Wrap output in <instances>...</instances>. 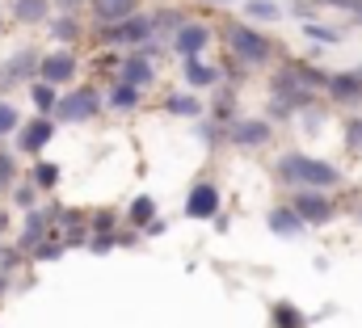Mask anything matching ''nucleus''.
Returning <instances> with one entry per match:
<instances>
[{
  "label": "nucleus",
  "mask_w": 362,
  "mask_h": 328,
  "mask_svg": "<svg viewBox=\"0 0 362 328\" xmlns=\"http://www.w3.org/2000/svg\"><path fill=\"white\" fill-rule=\"evenodd\" d=\"M169 114H177V118H198V114H202V105H198L189 93H185V97L177 93V97H169Z\"/></svg>",
  "instance_id": "21"
},
{
  "label": "nucleus",
  "mask_w": 362,
  "mask_h": 328,
  "mask_svg": "<svg viewBox=\"0 0 362 328\" xmlns=\"http://www.w3.org/2000/svg\"><path fill=\"white\" fill-rule=\"evenodd\" d=\"M51 223V215H42V211H30V219H25V236H21V248H34L38 245V236H42V228Z\"/></svg>",
  "instance_id": "20"
},
{
  "label": "nucleus",
  "mask_w": 362,
  "mask_h": 328,
  "mask_svg": "<svg viewBox=\"0 0 362 328\" xmlns=\"http://www.w3.org/2000/svg\"><path fill=\"white\" fill-rule=\"evenodd\" d=\"M206 4H232V0H206Z\"/></svg>",
  "instance_id": "36"
},
{
  "label": "nucleus",
  "mask_w": 362,
  "mask_h": 328,
  "mask_svg": "<svg viewBox=\"0 0 362 328\" xmlns=\"http://www.w3.org/2000/svg\"><path fill=\"white\" fill-rule=\"evenodd\" d=\"M51 17V0H13V21H25V25H38Z\"/></svg>",
  "instance_id": "15"
},
{
  "label": "nucleus",
  "mask_w": 362,
  "mask_h": 328,
  "mask_svg": "<svg viewBox=\"0 0 362 328\" xmlns=\"http://www.w3.org/2000/svg\"><path fill=\"white\" fill-rule=\"evenodd\" d=\"M110 110H135L139 105V88H131V84H122V81H114V88H110Z\"/></svg>",
  "instance_id": "19"
},
{
  "label": "nucleus",
  "mask_w": 362,
  "mask_h": 328,
  "mask_svg": "<svg viewBox=\"0 0 362 328\" xmlns=\"http://www.w3.org/2000/svg\"><path fill=\"white\" fill-rule=\"evenodd\" d=\"M211 38H215V34H211V25H202V21H185L177 34H173V51L189 64V59H198V55L211 47Z\"/></svg>",
  "instance_id": "5"
},
{
  "label": "nucleus",
  "mask_w": 362,
  "mask_h": 328,
  "mask_svg": "<svg viewBox=\"0 0 362 328\" xmlns=\"http://www.w3.org/2000/svg\"><path fill=\"white\" fill-rule=\"evenodd\" d=\"M245 17L249 21H282V4L278 0H245Z\"/></svg>",
  "instance_id": "18"
},
{
  "label": "nucleus",
  "mask_w": 362,
  "mask_h": 328,
  "mask_svg": "<svg viewBox=\"0 0 362 328\" xmlns=\"http://www.w3.org/2000/svg\"><path fill=\"white\" fill-rule=\"evenodd\" d=\"M152 215H156V202H152V198H135V206H131V219H135V223H148Z\"/></svg>",
  "instance_id": "28"
},
{
  "label": "nucleus",
  "mask_w": 362,
  "mask_h": 328,
  "mask_svg": "<svg viewBox=\"0 0 362 328\" xmlns=\"http://www.w3.org/2000/svg\"><path fill=\"white\" fill-rule=\"evenodd\" d=\"M93 223H97V232H101V236H105V232H110V228H114V215H110V211H105V215H97V219H93Z\"/></svg>",
  "instance_id": "32"
},
{
  "label": "nucleus",
  "mask_w": 362,
  "mask_h": 328,
  "mask_svg": "<svg viewBox=\"0 0 362 328\" xmlns=\"http://www.w3.org/2000/svg\"><path fill=\"white\" fill-rule=\"evenodd\" d=\"M97 110H101L97 88H81V93H68V97L55 105V118H59V122H89Z\"/></svg>",
  "instance_id": "3"
},
{
  "label": "nucleus",
  "mask_w": 362,
  "mask_h": 328,
  "mask_svg": "<svg viewBox=\"0 0 362 328\" xmlns=\"http://www.w3.org/2000/svg\"><path fill=\"white\" fill-rule=\"evenodd\" d=\"M118 81L131 84V88H148V84L156 81V68H152V59H144V55H127V59L118 64Z\"/></svg>",
  "instance_id": "12"
},
{
  "label": "nucleus",
  "mask_w": 362,
  "mask_h": 328,
  "mask_svg": "<svg viewBox=\"0 0 362 328\" xmlns=\"http://www.w3.org/2000/svg\"><path fill=\"white\" fill-rule=\"evenodd\" d=\"M55 181H59V168H55V164H38V168H34V185H38V189H51Z\"/></svg>",
  "instance_id": "27"
},
{
  "label": "nucleus",
  "mask_w": 362,
  "mask_h": 328,
  "mask_svg": "<svg viewBox=\"0 0 362 328\" xmlns=\"http://www.w3.org/2000/svg\"><path fill=\"white\" fill-rule=\"evenodd\" d=\"M270 228L278 232V236H299V232H303V223H299V215H295L291 206H278V211H270Z\"/></svg>",
  "instance_id": "17"
},
{
  "label": "nucleus",
  "mask_w": 362,
  "mask_h": 328,
  "mask_svg": "<svg viewBox=\"0 0 362 328\" xmlns=\"http://www.w3.org/2000/svg\"><path fill=\"white\" fill-rule=\"evenodd\" d=\"M34 105H38V110H42V118H47V114H55V105H59V97H55V88H51V84H34Z\"/></svg>",
  "instance_id": "23"
},
{
  "label": "nucleus",
  "mask_w": 362,
  "mask_h": 328,
  "mask_svg": "<svg viewBox=\"0 0 362 328\" xmlns=\"http://www.w3.org/2000/svg\"><path fill=\"white\" fill-rule=\"evenodd\" d=\"M105 42L114 47H131V42H152V17H139V13H131L127 21H114V25H105Z\"/></svg>",
  "instance_id": "4"
},
{
  "label": "nucleus",
  "mask_w": 362,
  "mask_h": 328,
  "mask_svg": "<svg viewBox=\"0 0 362 328\" xmlns=\"http://www.w3.org/2000/svg\"><path fill=\"white\" fill-rule=\"evenodd\" d=\"M274 324H278V328H303L308 320L299 316V308H291V303H278V308H274Z\"/></svg>",
  "instance_id": "22"
},
{
  "label": "nucleus",
  "mask_w": 362,
  "mask_h": 328,
  "mask_svg": "<svg viewBox=\"0 0 362 328\" xmlns=\"http://www.w3.org/2000/svg\"><path fill=\"white\" fill-rule=\"evenodd\" d=\"M308 38H312V42H329V47H333V42H341V34H337V30L316 25V21H308Z\"/></svg>",
  "instance_id": "26"
},
{
  "label": "nucleus",
  "mask_w": 362,
  "mask_h": 328,
  "mask_svg": "<svg viewBox=\"0 0 362 328\" xmlns=\"http://www.w3.org/2000/svg\"><path fill=\"white\" fill-rule=\"evenodd\" d=\"M350 144H354V148H362V118H354V122H350Z\"/></svg>",
  "instance_id": "33"
},
{
  "label": "nucleus",
  "mask_w": 362,
  "mask_h": 328,
  "mask_svg": "<svg viewBox=\"0 0 362 328\" xmlns=\"http://www.w3.org/2000/svg\"><path fill=\"white\" fill-rule=\"evenodd\" d=\"M51 135H55V122H51V118L21 122V127H17V148H21V152H30V156H38V152L51 144Z\"/></svg>",
  "instance_id": "9"
},
{
  "label": "nucleus",
  "mask_w": 362,
  "mask_h": 328,
  "mask_svg": "<svg viewBox=\"0 0 362 328\" xmlns=\"http://www.w3.org/2000/svg\"><path fill=\"white\" fill-rule=\"evenodd\" d=\"M38 76H42V84H68L76 76V55H72V51L38 55Z\"/></svg>",
  "instance_id": "6"
},
{
  "label": "nucleus",
  "mask_w": 362,
  "mask_h": 328,
  "mask_svg": "<svg viewBox=\"0 0 362 328\" xmlns=\"http://www.w3.org/2000/svg\"><path fill=\"white\" fill-rule=\"evenodd\" d=\"M266 110H270V118H291V114H295V110H291L286 101H278V97H270V105H266Z\"/></svg>",
  "instance_id": "31"
},
{
  "label": "nucleus",
  "mask_w": 362,
  "mask_h": 328,
  "mask_svg": "<svg viewBox=\"0 0 362 328\" xmlns=\"http://www.w3.org/2000/svg\"><path fill=\"white\" fill-rule=\"evenodd\" d=\"M47 30H51L55 38H76V34H81V25H76L72 17H55V21H47Z\"/></svg>",
  "instance_id": "25"
},
{
  "label": "nucleus",
  "mask_w": 362,
  "mask_h": 328,
  "mask_svg": "<svg viewBox=\"0 0 362 328\" xmlns=\"http://www.w3.org/2000/svg\"><path fill=\"white\" fill-rule=\"evenodd\" d=\"M320 4H333V8H346L350 17H362V0H320Z\"/></svg>",
  "instance_id": "30"
},
{
  "label": "nucleus",
  "mask_w": 362,
  "mask_h": 328,
  "mask_svg": "<svg viewBox=\"0 0 362 328\" xmlns=\"http://www.w3.org/2000/svg\"><path fill=\"white\" fill-rule=\"evenodd\" d=\"M93 13L101 25H114V21H127L135 13V0H93Z\"/></svg>",
  "instance_id": "13"
},
{
  "label": "nucleus",
  "mask_w": 362,
  "mask_h": 328,
  "mask_svg": "<svg viewBox=\"0 0 362 328\" xmlns=\"http://www.w3.org/2000/svg\"><path fill=\"white\" fill-rule=\"evenodd\" d=\"M228 42L236 51V59H245V64H266L274 55V42L266 34H257L253 25H232L228 30Z\"/></svg>",
  "instance_id": "2"
},
{
  "label": "nucleus",
  "mask_w": 362,
  "mask_h": 328,
  "mask_svg": "<svg viewBox=\"0 0 362 328\" xmlns=\"http://www.w3.org/2000/svg\"><path fill=\"white\" fill-rule=\"evenodd\" d=\"M295 215H299V223L308 228V223H329L333 219V202L325 198V194H316V189H303L299 198H295V206H291Z\"/></svg>",
  "instance_id": "7"
},
{
  "label": "nucleus",
  "mask_w": 362,
  "mask_h": 328,
  "mask_svg": "<svg viewBox=\"0 0 362 328\" xmlns=\"http://www.w3.org/2000/svg\"><path fill=\"white\" fill-rule=\"evenodd\" d=\"M4 223H8V219H4V215H0V228H4Z\"/></svg>",
  "instance_id": "37"
},
{
  "label": "nucleus",
  "mask_w": 362,
  "mask_h": 328,
  "mask_svg": "<svg viewBox=\"0 0 362 328\" xmlns=\"http://www.w3.org/2000/svg\"><path fill=\"white\" fill-rule=\"evenodd\" d=\"M0 30H4V17H0Z\"/></svg>",
  "instance_id": "38"
},
{
  "label": "nucleus",
  "mask_w": 362,
  "mask_h": 328,
  "mask_svg": "<svg viewBox=\"0 0 362 328\" xmlns=\"http://www.w3.org/2000/svg\"><path fill=\"white\" fill-rule=\"evenodd\" d=\"M228 135H232L236 148H266L270 144V122L266 118H236Z\"/></svg>",
  "instance_id": "8"
},
{
  "label": "nucleus",
  "mask_w": 362,
  "mask_h": 328,
  "mask_svg": "<svg viewBox=\"0 0 362 328\" xmlns=\"http://www.w3.org/2000/svg\"><path fill=\"white\" fill-rule=\"evenodd\" d=\"M215 211H219V189L211 181H198L185 198V215L189 219H215Z\"/></svg>",
  "instance_id": "11"
},
{
  "label": "nucleus",
  "mask_w": 362,
  "mask_h": 328,
  "mask_svg": "<svg viewBox=\"0 0 362 328\" xmlns=\"http://www.w3.org/2000/svg\"><path fill=\"white\" fill-rule=\"evenodd\" d=\"M337 101H362V81L358 72H337V76H329V84H325Z\"/></svg>",
  "instance_id": "14"
},
{
  "label": "nucleus",
  "mask_w": 362,
  "mask_h": 328,
  "mask_svg": "<svg viewBox=\"0 0 362 328\" xmlns=\"http://www.w3.org/2000/svg\"><path fill=\"white\" fill-rule=\"evenodd\" d=\"M185 81L194 84V88H211V84L223 81V72L211 68V64H202V59H189V64H185Z\"/></svg>",
  "instance_id": "16"
},
{
  "label": "nucleus",
  "mask_w": 362,
  "mask_h": 328,
  "mask_svg": "<svg viewBox=\"0 0 362 328\" xmlns=\"http://www.w3.org/2000/svg\"><path fill=\"white\" fill-rule=\"evenodd\" d=\"M85 0H51V8H64V13H72V8H81Z\"/></svg>",
  "instance_id": "34"
},
{
  "label": "nucleus",
  "mask_w": 362,
  "mask_h": 328,
  "mask_svg": "<svg viewBox=\"0 0 362 328\" xmlns=\"http://www.w3.org/2000/svg\"><path fill=\"white\" fill-rule=\"evenodd\" d=\"M274 97H278V101H286L291 110H295V105H312V88L299 81V72H295V68H286V72H278V76H274Z\"/></svg>",
  "instance_id": "10"
},
{
  "label": "nucleus",
  "mask_w": 362,
  "mask_h": 328,
  "mask_svg": "<svg viewBox=\"0 0 362 328\" xmlns=\"http://www.w3.org/2000/svg\"><path fill=\"white\" fill-rule=\"evenodd\" d=\"M21 127V114H17V105L13 101H0V135H13Z\"/></svg>",
  "instance_id": "24"
},
{
  "label": "nucleus",
  "mask_w": 362,
  "mask_h": 328,
  "mask_svg": "<svg viewBox=\"0 0 362 328\" xmlns=\"http://www.w3.org/2000/svg\"><path fill=\"white\" fill-rule=\"evenodd\" d=\"M93 248H97V252H105V248H114V236H97V240H93Z\"/></svg>",
  "instance_id": "35"
},
{
  "label": "nucleus",
  "mask_w": 362,
  "mask_h": 328,
  "mask_svg": "<svg viewBox=\"0 0 362 328\" xmlns=\"http://www.w3.org/2000/svg\"><path fill=\"white\" fill-rule=\"evenodd\" d=\"M278 181L282 185H312V189H333L341 181V172L329 160H316V156H303V152H291L278 160Z\"/></svg>",
  "instance_id": "1"
},
{
  "label": "nucleus",
  "mask_w": 362,
  "mask_h": 328,
  "mask_svg": "<svg viewBox=\"0 0 362 328\" xmlns=\"http://www.w3.org/2000/svg\"><path fill=\"white\" fill-rule=\"evenodd\" d=\"M13 177H17V168H13V156H8V152H0V185H8Z\"/></svg>",
  "instance_id": "29"
}]
</instances>
